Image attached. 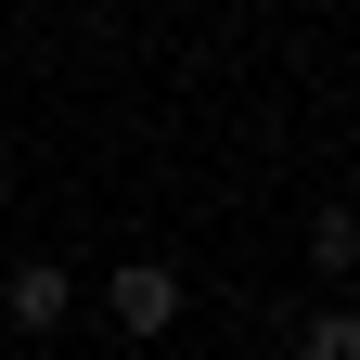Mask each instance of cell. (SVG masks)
Here are the masks:
<instances>
[{"mask_svg":"<svg viewBox=\"0 0 360 360\" xmlns=\"http://www.w3.org/2000/svg\"><path fill=\"white\" fill-rule=\"evenodd\" d=\"M0 206H13V155H0Z\"/></svg>","mask_w":360,"mask_h":360,"instance_id":"5","label":"cell"},{"mask_svg":"<svg viewBox=\"0 0 360 360\" xmlns=\"http://www.w3.org/2000/svg\"><path fill=\"white\" fill-rule=\"evenodd\" d=\"M309 257H322V270H360V219L322 206V219H309Z\"/></svg>","mask_w":360,"mask_h":360,"instance_id":"3","label":"cell"},{"mask_svg":"<svg viewBox=\"0 0 360 360\" xmlns=\"http://www.w3.org/2000/svg\"><path fill=\"white\" fill-rule=\"evenodd\" d=\"M103 309H116V335H167V322H180V270H167V257H129Z\"/></svg>","mask_w":360,"mask_h":360,"instance_id":"1","label":"cell"},{"mask_svg":"<svg viewBox=\"0 0 360 360\" xmlns=\"http://www.w3.org/2000/svg\"><path fill=\"white\" fill-rule=\"evenodd\" d=\"M13 322H26V335H52V322H65V270H52V257H26V270H13Z\"/></svg>","mask_w":360,"mask_h":360,"instance_id":"2","label":"cell"},{"mask_svg":"<svg viewBox=\"0 0 360 360\" xmlns=\"http://www.w3.org/2000/svg\"><path fill=\"white\" fill-rule=\"evenodd\" d=\"M309 360H360V322H347V309H322V322H309Z\"/></svg>","mask_w":360,"mask_h":360,"instance_id":"4","label":"cell"}]
</instances>
